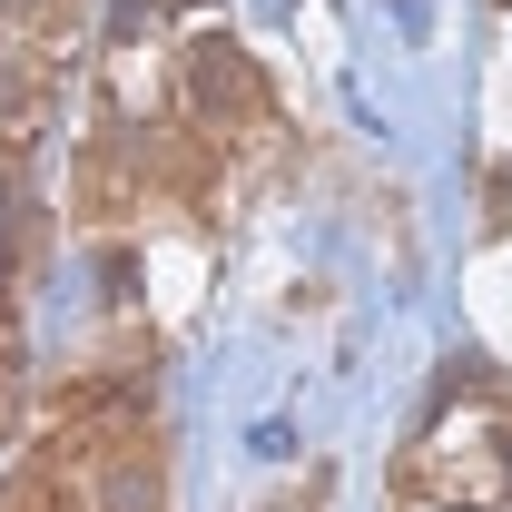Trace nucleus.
<instances>
[{
	"mask_svg": "<svg viewBox=\"0 0 512 512\" xmlns=\"http://www.w3.org/2000/svg\"><path fill=\"white\" fill-rule=\"evenodd\" d=\"M168 79H178V109L168 119L178 128H197L207 148H237V138H256L266 128V69L237 50V40H188L178 60H168Z\"/></svg>",
	"mask_w": 512,
	"mask_h": 512,
	"instance_id": "f257e3e1",
	"label": "nucleus"
},
{
	"mask_svg": "<svg viewBox=\"0 0 512 512\" xmlns=\"http://www.w3.org/2000/svg\"><path fill=\"white\" fill-rule=\"evenodd\" d=\"M148 197H138V158H128V128H99L79 148V227H128Z\"/></svg>",
	"mask_w": 512,
	"mask_h": 512,
	"instance_id": "f03ea898",
	"label": "nucleus"
},
{
	"mask_svg": "<svg viewBox=\"0 0 512 512\" xmlns=\"http://www.w3.org/2000/svg\"><path fill=\"white\" fill-rule=\"evenodd\" d=\"M50 89H60L50 50H10V60H0V148L40 138V119H50Z\"/></svg>",
	"mask_w": 512,
	"mask_h": 512,
	"instance_id": "7ed1b4c3",
	"label": "nucleus"
},
{
	"mask_svg": "<svg viewBox=\"0 0 512 512\" xmlns=\"http://www.w3.org/2000/svg\"><path fill=\"white\" fill-rule=\"evenodd\" d=\"M0 512H79V483L40 453V463H20V473L0 483Z\"/></svg>",
	"mask_w": 512,
	"mask_h": 512,
	"instance_id": "20e7f679",
	"label": "nucleus"
},
{
	"mask_svg": "<svg viewBox=\"0 0 512 512\" xmlns=\"http://www.w3.org/2000/svg\"><path fill=\"white\" fill-rule=\"evenodd\" d=\"M286 512H316V483H296V493H286Z\"/></svg>",
	"mask_w": 512,
	"mask_h": 512,
	"instance_id": "39448f33",
	"label": "nucleus"
}]
</instances>
